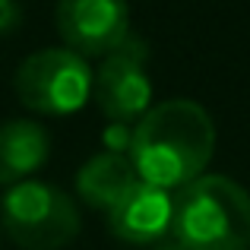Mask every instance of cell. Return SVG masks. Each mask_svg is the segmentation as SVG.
I'll use <instances>...</instances> for the list:
<instances>
[{"instance_id":"1","label":"cell","mask_w":250,"mask_h":250,"mask_svg":"<svg viewBox=\"0 0 250 250\" xmlns=\"http://www.w3.org/2000/svg\"><path fill=\"white\" fill-rule=\"evenodd\" d=\"M215 152V124L203 104L171 98L136 121L130 136V162L140 181L162 190H181L203 177Z\"/></svg>"},{"instance_id":"2","label":"cell","mask_w":250,"mask_h":250,"mask_svg":"<svg viewBox=\"0 0 250 250\" xmlns=\"http://www.w3.org/2000/svg\"><path fill=\"white\" fill-rule=\"evenodd\" d=\"M171 238L187 250H250V193L225 174H203L171 196Z\"/></svg>"},{"instance_id":"3","label":"cell","mask_w":250,"mask_h":250,"mask_svg":"<svg viewBox=\"0 0 250 250\" xmlns=\"http://www.w3.org/2000/svg\"><path fill=\"white\" fill-rule=\"evenodd\" d=\"M80 225L76 203L42 181L13 184L0 203V228L22 250H61L80 234Z\"/></svg>"},{"instance_id":"4","label":"cell","mask_w":250,"mask_h":250,"mask_svg":"<svg viewBox=\"0 0 250 250\" xmlns=\"http://www.w3.org/2000/svg\"><path fill=\"white\" fill-rule=\"evenodd\" d=\"M19 102L35 114L63 117L92 98V70L70 48H44L29 54L13 80Z\"/></svg>"},{"instance_id":"5","label":"cell","mask_w":250,"mask_h":250,"mask_svg":"<svg viewBox=\"0 0 250 250\" xmlns=\"http://www.w3.org/2000/svg\"><path fill=\"white\" fill-rule=\"evenodd\" d=\"M146 42L127 35L114 51H108L92 76V98L98 111L114 124H133L149 111L152 83L146 76Z\"/></svg>"},{"instance_id":"6","label":"cell","mask_w":250,"mask_h":250,"mask_svg":"<svg viewBox=\"0 0 250 250\" xmlns=\"http://www.w3.org/2000/svg\"><path fill=\"white\" fill-rule=\"evenodd\" d=\"M54 22L70 51L104 57L130 35L127 0H57Z\"/></svg>"},{"instance_id":"7","label":"cell","mask_w":250,"mask_h":250,"mask_svg":"<svg viewBox=\"0 0 250 250\" xmlns=\"http://www.w3.org/2000/svg\"><path fill=\"white\" fill-rule=\"evenodd\" d=\"M104 215L111 234L124 244H159L171 231V196L168 190L140 181Z\"/></svg>"},{"instance_id":"8","label":"cell","mask_w":250,"mask_h":250,"mask_svg":"<svg viewBox=\"0 0 250 250\" xmlns=\"http://www.w3.org/2000/svg\"><path fill=\"white\" fill-rule=\"evenodd\" d=\"M136 184H140V174H136L130 155H124L121 149H108V152L92 155L80 168V174H76V193H80V200L85 206L98 209V212H108Z\"/></svg>"},{"instance_id":"9","label":"cell","mask_w":250,"mask_h":250,"mask_svg":"<svg viewBox=\"0 0 250 250\" xmlns=\"http://www.w3.org/2000/svg\"><path fill=\"white\" fill-rule=\"evenodd\" d=\"M51 152V136L35 121H6L0 124V187L22 184L38 168H44Z\"/></svg>"},{"instance_id":"10","label":"cell","mask_w":250,"mask_h":250,"mask_svg":"<svg viewBox=\"0 0 250 250\" xmlns=\"http://www.w3.org/2000/svg\"><path fill=\"white\" fill-rule=\"evenodd\" d=\"M22 25V6L19 0H0V35H13Z\"/></svg>"},{"instance_id":"11","label":"cell","mask_w":250,"mask_h":250,"mask_svg":"<svg viewBox=\"0 0 250 250\" xmlns=\"http://www.w3.org/2000/svg\"><path fill=\"white\" fill-rule=\"evenodd\" d=\"M155 250H187V247H184V244H177V241L171 238V241H162V244H155Z\"/></svg>"}]
</instances>
